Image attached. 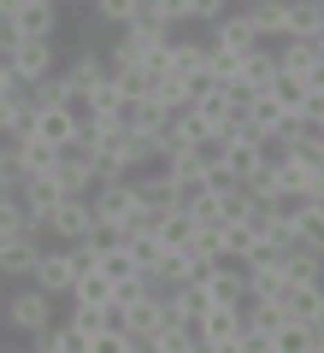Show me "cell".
<instances>
[{"instance_id": "obj_1", "label": "cell", "mask_w": 324, "mask_h": 353, "mask_svg": "<svg viewBox=\"0 0 324 353\" xmlns=\"http://www.w3.org/2000/svg\"><path fill=\"white\" fill-rule=\"evenodd\" d=\"M36 236L41 241H59V248H65V241L95 236V206H88V194H65L48 218H36Z\"/></svg>"}, {"instance_id": "obj_2", "label": "cell", "mask_w": 324, "mask_h": 353, "mask_svg": "<svg viewBox=\"0 0 324 353\" xmlns=\"http://www.w3.org/2000/svg\"><path fill=\"white\" fill-rule=\"evenodd\" d=\"M189 118L200 124V136H207V141H218L230 130V118H236V94L200 77V83H195V101H189Z\"/></svg>"}, {"instance_id": "obj_3", "label": "cell", "mask_w": 324, "mask_h": 353, "mask_svg": "<svg viewBox=\"0 0 324 353\" xmlns=\"http://www.w3.org/2000/svg\"><path fill=\"white\" fill-rule=\"evenodd\" d=\"M207 48H212V53H230V59H248V53L260 48V36H254V18L242 12V6H230V12L207 30Z\"/></svg>"}, {"instance_id": "obj_4", "label": "cell", "mask_w": 324, "mask_h": 353, "mask_svg": "<svg viewBox=\"0 0 324 353\" xmlns=\"http://www.w3.org/2000/svg\"><path fill=\"white\" fill-rule=\"evenodd\" d=\"M18 71V83H48L53 77V65H59V48H53V36H30V41H18L12 48V59H6Z\"/></svg>"}, {"instance_id": "obj_5", "label": "cell", "mask_w": 324, "mask_h": 353, "mask_svg": "<svg viewBox=\"0 0 324 353\" xmlns=\"http://www.w3.org/2000/svg\"><path fill=\"white\" fill-rule=\"evenodd\" d=\"M6 324L12 330H24V336H36V330H48L53 324V294H41L36 283H24V289L6 301Z\"/></svg>"}, {"instance_id": "obj_6", "label": "cell", "mask_w": 324, "mask_h": 353, "mask_svg": "<svg viewBox=\"0 0 324 353\" xmlns=\"http://www.w3.org/2000/svg\"><path fill=\"white\" fill-rule=\"evenodd\" d=\"M165 324H171V312H165V294H148L142 306H130V312H118V330H124V336L136 341V347H148V341L160 336Z\"/></svg>"}, {"instance_id": "obj_7", "label": "cell", "mask_w": 324, "mask_h": 353, "mask_svg": "<svg viewBox=\"0 0 324 353\" xmlns=\"http://www.w3.org/2000/svg\"><path fill=\"white\" fill-rule=\"evenodd\" d=\"M53 176H59V189H65V194H95V189H100L95 153H88V148H65L59 159H53Z\"/></svg>"}, {"instance_id": "obj_8", "label": "cell", "mask_w": 324, "mask_h": 353, "mask_svg": "<svg viewBox=\"0 0 324 353\" xmlns=\"http://www.w3.org/2000/svg\"><path fill=\"white\" fill-rule=\"evenodd\" d=\"M36 136L65 153V148H77V136H83V118H77L71 106H36Z\"/></svg>"}, {"instance_id": "obj_9", "label": "cell", "mask_w": 324, "mask_h": 353, "mask_svg": "<svg viewBox=\"0 0 324 353\" xmlns=\"http://www.w3.org/2000/svg\"><path fill=\"white\" fill-rule=\"evenodd\" d=\"M30 283H36L41 294H71V283H77V271H71V259H65V248H41V259H36V271H30Z\"/></svg>"}, {"instance_id": "obj_10", "label": "cell", "mask_w": 324, "mask_h": 353, "mask_svg": "<svg viewBox=\"0 0 324 353\" xmlns=\"http://www.w3.org/2000/svg\"><path fill=\"white\" fill-rule=\"evenodd\" d=\"M160 171L171 176L183 194H189V189H200V183L212 176V159H207L200 148H177V153H165V159H160Z\"/></svg>"}, {"instance_id": "obj_11", "label": "cell", "mask_w": 324, "mask_h": 353, "mask_svg": "<svg viewBox=\"0 0 324 353\" xmlns=\"http://www.w3.org/2000/svg\"><path fill=\"white\" fill-rule=\"evenodd\" d=\"M207 301L225 306V312H242V301H248V265H218L207 277Z\"/></svg>"}, {"instance_id": "obj_12", "label": "cell", "mask_w": 324, "mask_h": 353, "mask_svg": "<svg viewBox=\"0 0 324 353\" xmlns=\"http://www.w3.org/2000/svg\"><path fill=\"white\" fill-rule=\"evenodd\" d=\"M6 24L18 30V41H30V36H53V30H59V0H18V12L6 18Z\"/></svg>"}, {"instance_id": "obj_13", "label": "cell", "mask_w": 324, "mask_h": 353, "mask_svg": "<svg viewBox=\"0 0 324 353\" xmlns=\"http://www.w3.org/2000/svg\"><path fill=\"white\" fill-rule=\"evenodd\" d=\"M130 194H136V206H148V212L183 206V189H177L165 171H142V176H130Z\"/></svg>"}, {"instance_id": "obj_14", "label": "cell", "mask_w": 324, "mask_h": 353, "mask_svg": "<svg viewBox=\"0 0 324 353\" xmlns=\"http://www.w3.org/2000/svg\"><path fill=\"white\" fill-rule=\"evenodd\" d=\"M59 201H65V189H59V176H53V171H41V176H24V183H18V206H24L30 218H48Z\"/></svg>"}, {"instance_id": "obj_15", "label": "cell", "mask_w": 324, "mask_h": 353, "mask_svg": "<svg viewBox=\"0 0 324 353\" xmlns=\"http://www.w3.org/2000/svg\"><path fill=\"white\" fill-rule=\"evenodd\" d=\"M283 36L324 41V0H283Z\"/></svg>"}, {"instance_id": "obj_16", "label": "cell", "mask_w": 324, "mask_h": 353, "mask_svg": "<svg viewBox=\"0 0 324 353\" xmlns=\"http://www.w3.org/2000/svg\"><path fill=\"white\" fill-rule=\"evenodd\" d=\"M41 248H48L41 236H18V241H0V277H24V283H30V271H36Z\"/></svg>"}, {"instance_id": "obj_17", "label": "cell", "mask_w": 324, "mask_h": 353, "mask_svg": "<svg viewBox=\"0 0 324 353\" xmlns=\"http://www.w3.org/2000/svg\"><path fill=\"white\" fill-rule=\"evenodd\" d=\"M207 59H212L207 36H171V71H177V77L200 83V77H207Z\"/></svg>"}, {"instance_id": "obj_18", "label": "cell", "mask_w": 324, "mask_h": 353, "mask_svg": "<svg viewBox=\"0 0 324 353\" xmlns=\"http://www.w3.org/2000/svg\"><path fill=\"white\" fill-rule=\"evenodd\" d=\"M65 301H71V312H100V306H113V277L106 271H83Z\"/></svg>"}, {"instance_id": "obj_19", "label": "cell", "mask_w": 324, "mask_h": 353, "mask_svg": "<svg viewBox=\"0 0 324 353\" xmlns=\"http://www.w3.org/2000/svg\"><path fill=\"white\" fill-rule=\"evenodd\" d=\"M283 318H295V324H324V283H295L283 301Z\"/></svg>"}, {"instance_id": "obj_20", "label": "cell", "mask_w": 324, "mask_h": 353, "mask_svg": "<svg viewBox=\"0 0 324 353\" xmlns=\"http://www.w3.org/2000/svg\"><path fill=\"white\" fill-rule=\"evenodd\" d=\"M289 224H295V248H307V253L324 259V206L295 201V206H289Z\"/></svg>"}, {"instance_id": "obj_21", "label": "cell", "mask_w": 324, "mask_h": 353, "mask_svg": "<svg viewBox=\"0 0 324 353\" xmlns=\"http://www.w3.org/2000/svg\"><path fill=\"white\" fill-rule=\"evenodd\" d=\"M242 336V312H225V306H212L207 318H195V341L200 347H225V341Z\"/></svg>"}, {"instance_id": "obj_22", "label": "cell", "mask_w": 324, "mask_h": 353, "mask_svg": "<svg viewBox=\"0 0 324 353\" xmlns=\"http://www.w3.org/2000/svg\"><path fill=\"white\" fill-rule=\"evenodd\" d=\"M218 241H225V259H218V265H248L254 248H260V230H254L248 218H230V224L218 230Z\"/></svg>"}, {"instance_id": "obj_23", "label": "cell", "mask_w": 324, "mask_h": 353, "mask_svg": "<svg viewBox=\"0 0 324 353\" xmlns=\"http://www.w3.org/2000/svg\"><path fill=\"white\" fill-rule=\"evenodd\" d=\"M277 83V48H254L248 59H242V94H260V88H271Z\"/></svg>"}, {"instance_id": "obj_24", "label": "cell", "mask_w": 324, "mask_h": 353, "mask_svg": "<svg viewBox=\"0 0 324 353\" xmlns=\"http://www.w3.org/2000/svg\"><path fill=\"white\" fill-rule=\"evenodd\" d=\"M36 130V101L30 94H12V101H0V141H18Z\"/></svg>"}, {"instance_id": "obj_25", "label": "cell", "mask_w": 324, "mask_h": 353, "mask_svg": "<svg viewBox=\"0 0 324 353\" xmlns=\"http://www.w3.org/2000/svg\"><path fill=\"white\" fill-rule=\"evenodd\" d=\"M153 101H160V112L165 118H177V112H189V101H195V83L189 77H153Z\"/></svg>"}, {"instance_id": "obj_26", "label": "cell", "mask_w": 324, "mask_h": 353, "mask_svg": "<svg viewBox=\"0 0 324 353\" xmlns=\"http://www.w3.org/2000/svg\"><path fill=\"white\" fill-rule=\"evenodd\" d=\"M12 148H18V171H24V176H41V171H53V159H59V148H48V141H41L36 130H30V136H18Z\"/></svg>"}, {"instance_id": "obj_27", "label": "cell", "mask_w": 324, "mask_h": 353, "mask_svg": "<svg viewBox=\"0 0 324 353\" xmlns=\"http://www.w3.org/2000/svg\"><path fill=\"white\" fill-rule=\"evenodd\" d=\"M312 59H318V41H307V36H283V48H277V71H283V77H307Z\"/></svg>"}, {"instance_id": "obj_28", "label": "cell", "mask_w": 324, "mask_h": 353, "mask_svg": "<svg viewBox=\"0 0 324 353\" xmlns=\"http://www.w3.org/2000/svg\"><path fill=\"white\" fill-rule=\"evenodd\" d=\"M189 241H195V218H189L183 206H165V212H160V248L189 253Z\"/></svg>"}, {"instance_id": "obj_29", "label": "cell", "mask_w": 324, "mask_h": 353, "mask_svg": "<svg viewBox=\"0 0 324 353\" xmlns=\"http://www.w3.org/2000/svg\"><path fill=\"white\" fill-rule=\"evenodd\" d=\"M242 12L254 18V36H260L265 48L283 36V0H254V6H242Z\"/></svg>"}, {"instance_id": "obj_30", "label": "cell", "mask_w": 324, "mask_h": 353, "mask_svg": "<svg viewBox=\"0 0 324 353\" xmlns=\"http://www.w3.org/2000/svg\"><path fill=\"white\" fill-rule=\"evenodd\" d=\"M283 277H289V289H295V283H324V259L307 253V248H289L283 253Z\"/></svg>"}, {"instance_id": "obj_31", "label": "cell", "mask_w": 324, "mask_h": 353, "mask_svg": "<svg viewBox=\"0 0 324 353\" xmlns=\"http://www.w3.org/2000/svg\"><path fill=\"white\" fill-rule=\"evenodd\" d=\"M65 77H71V83H77V88H83V94H88V88H95L100 77H113V71H106V53H95V48H83V53H77L71 65H65Z\"/></svg>"}, {"instance_id": "obj_32", "label": "cell", "mask_w": 324, "mask_h": 353, "mask_svg": "<svg viewBox=\"0 0 324 353\" xmlns=\"http://www.w3.org/2000/svg\"><path fill=\"white\" fill-rule=\"evenodd\" d=\"M142 353H207V347L195 341V330H189V324H165V330H160V336H153Z\"/></svg>"}, {"instance_id": "obj_33", "label": "cell", "mask_w": 324, "mask_h": 353, "mask_svg": "<svg viewBox=\"0 0 324 353\" xmlns=\"http://www.w3.org/2000/svg\"><path fill=\"white\" fill-rule=\"evenodd\" d=\"M124 130H136V136H153V130H165V112H160V101H124Z\"/></svg>"}, {"instance_id": "obj_34", "label": "cell", "mask_w": 324, "mask_h": 353, "mask_svg": "<svg viewBox=\"0 0 324 353\" xmlns=\"http://www.w3.org/2000/svg\"><path fill=\"white\" fill-rule=\"evenodd\" d=\"M283 324V306H265V301H242V336H271Z\"/></svg>"}, {"instance_id": "obj_35", "label": "cell", "mask_w": 324, "mask_h": 353, "mask_svg": "<svg viewBox=\"0 0 324 353\" xmlns=\"http://www.w3.org/2000/svg\"><path fill=\"white\" fill-rule=\"evenodd\" d=\"M100 271H106V277H136L142 265H136V253H130V241H100Z\"/></svg>"}, {"instance_id": "obj_36", "label": "cell", "mask_w": 324, "mask_h": 353, "mask_svg": "<svg viewBox=\"0 0 324 353\" xmlns=\"http://www.w3.org/2000/svg\"><path fill=\"white\" fill-rule=\"evenodd\" d=\"M106 71H113V77L142 71V48H136V36H130V30H118V36H113V48H106Z\"/></svg>"}, {"instance_id": "obj_37", "label": "cell", "mask_w": 324, "mask_h": 353, "mask_svg": "<svg viewBox=\"0 0 324 353\" xmlns=\"http://www.w3.org/2000/svg\"><path fill=\"white\" fill-rule=\"evenodd\" d=\"M271 353H312V324H295V318H283V324L271 330Z\"/></svg>"}, {"instance_id": "obj_38", "label": "cell", "mask_w": 324, "mask_h": 353, "mask_svg": "<svg viewBox=\"0 0 324 353\" xmlns=\"http://www.w3.org/2000/svg\"><path fill=\"white\" fill-rule=\"evenodd\" d=\"M148 294H160V289L148 283V271H136V277H118V283H113V306H118V312H130V306H142Z\"/></svg>"}, {"instance_id": "obj_39", "label": "cell", "mask_w": 324, "mask_h": 353, "mask_svg": "<svg viewBox=\"0 0 324 353\" xmlns=\"http://www.w3.org/2000/svg\"><path fill=\"white\" fill-rule=\"evenodd\" d=\"M136 18H142L136 0H95V24H106V30H130Z\"/></svg>"}, {"instance_id": "obj_40", "label": "cell", "mask_w": 324, "mask_h": 353, "mask_svg": "<svg viewBox=\"0 0 324 353\" xmlns=\"http://www.w3.org/2000/svg\"><path fill=\"white\" fill-rule=\"evenodd\" d=\"M271 101L283 106V112H301V106H307V83H301V77H283V71H277V83H271Z\"/></svg>"}, {"instance_id": "obj_41", "label": "cell", "mask_w": 324, "mask_h": 353, "mask_svg": "<svg viewBox=\"0 0 324 353\" xmlns=\"http://www.w3.org/2000/svg\"><path fill=\"white\" fill-rule=\"evenodd\" d=\"M65 259H71V271L83 277V271H100V241L83 236V241H65Z\"/></svg>"}, {"instance_id": "obj_42", "label": "cell", "mask_w": 324, "mask_h": 353, "mask_svg": "<svg viewBox=\"0 0 324 353\" xmlns=\"http://www.w3.org/2000/svg\"><path fill=\"white\" fill-rule=\"evenodd\" d=\"M88 353H136V341L124 336L118 324H106V330H95V341H88Z\"/></svg>"}, {"instance_id": "obj_43", "label": "cell", "mask_w": 324, "mask_h": 353, "mask_svg": "<svg viewBox=\"0 0 324 353\" xmlns=\"http://www.w3.org/2000/svg\"><path fill=\"white\" fill-rule=\"evenodd\" d=\"M153 24H165V30H183L189 24V0H153Z\"/></svg>"}, {"instance_id": "obj_44", "label": "cell", "mask_w": 324, "mask_h": 353, "mask_svg": "<svg viewBox=\"0 0 324 353\" xmlns=\"http://www.w3.org/2000/svg\"><path fill=\"white\" fill-rule=\"evenodd\" d=\"M225 12H230V0H189V24H200V30H212Z\"/></svg>"}, {"instance_id": "obj_45", "label": "cell", "mask_w": 324, "mask_h": 353, "mask_svg": "<svg viewBox=\"0 0 324 353\" xmlns=\"http://www.w3.org/2000/svg\"><path fill=\"white\" fill-rule=\"evenodd\" d=\"M218 230H225V224H218ZM218 230H195L189 253H200V259H225V241H218Z\"/></svg>"}, {"instance_id": "obj_46", "label": "cell", "mask_w": 324, "mask_h": 353, "mask_svg": "<svg viewBox=\"0 0 324 353\" xmlns=\"http://www.w3.org/2000/svg\"><path fill=\"white\" fill-rule=\"evenodd\" d=\"M12 94H24V83H18V71L6 59H0V101H12Z\"/></svg>"}, {"instance_id": "obj_47", "label": "cell", "mask_w": 324, "mask_h": 353, "mask_svg": "<svg viewBox=\"0 0 324 353\" xmlns=\"http://www.w3.org/2000/svg\"><path fill=\"white\" fill-rule=\"evenodd\" d=\"M301 83H307V94H324V59H312V65H307V77H301Z\"/></svg>"}, {"instance_id": "obj_48", "label": "cell", "mask_w": 324, "mask_h": 353, "mask_svg": "<svg viewBox=\"0 0 324 353\" xmlns=\"http://www.w3.org/2000/svg\"><path fill=\"white\" fill-rule=\"evenodd\" d=\"M12 48H18V30H12V24H0V59H12Z\"/></svg>"}, {"instance_id": "obj_49", "label": "cell", "mask_w": 324, "mask_h": 353, "mask_svg": "<svg viewBox=\"0 0 324 353\" xmlns=\"http://www.w3.org/2000/svg\"><path fill=\"white\" fill-rule=\"evenodd\" d=\"M248 341V353H271V336H242Z\"/></svg>"}, {"instance_id": "obj_50", "label": "cell", "mask_w": 324, "mask_h": 353, "mask_svg": "<svg viewBox=\"0 0 324 353\" xmlns=\"http://www.w3.org/2000/svg\"><path fill=\"white\" fill-rule=\"evenodd\" d=\"M207 353H248V341L236 336V341H225V347H207Z\"/></svg>"}, {"instance_id": "obj_51", "label": "cell", "mask_w": 324, "mask_h": 353, "mask_svg": "<svg viewBox=\"0 0 324 353\" xmlns=\"http://www.w3.org/2000/svg\"><path fill=\"white\" fill-rule=\"evenodd\" d=\"M18 12V0H0V24H6V18H12Z\"/></svg>"}, {"instance_id": "obj_52", "label": "cell", "mask_w": 324, "mask_h": 353, "mask_svg": "<svg viewBox=\"0 0 324 353\" xmlns=\"http://www.w3.org/2000/svg\"><path fill=\"white\" fill-rule=\"evenodd\" d=\"M307 130H312V136H324V118H318V124H307Z\"/></svg>"}, {"instance_id": "obj_53", "label": "cell", "mask_w": 324, "mask_h": 353, "mask_svg": "<svg viewBox=\"0 0 324 353\" xmlns=\"http://www.w3.org/2000/svg\"><path fill=\"white\" fill-rule=\"evenodd\" d=\"M230 6H254V0H230Z\"/></svg>"}, {"instance_id": "obj_54", "label": "cell", "mask_w": 324, "mask_h": 353, "mask_svg": "<svg viewBox=\"0 0 324 353\" xmlns=\"http://www.w3.org/2000/svg\"><path fill=\"white\" fill-rule=\"evenodd\" d=\"M318 59H324V41H318Z\"/></svg>"}, {"instance_id": "obj_55", "label": "cell", "mask_w": 324, "mask_h": 353, "mask_svg": "<svg viewBox=\"0 0 324 353\" xmlns=\"http://www.w3.org/2000/svg\"><path fill=\"white\" fill-rule=\"evenodd\" d=\"M0 353H6V347H0Z\"/></svg>"}]
</instances>
